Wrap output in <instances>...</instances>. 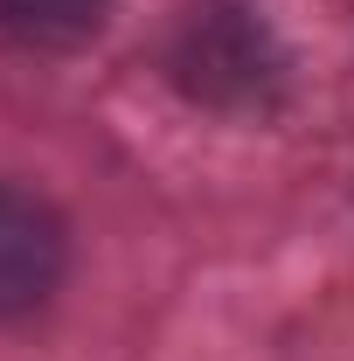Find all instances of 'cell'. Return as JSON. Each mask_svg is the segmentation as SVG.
Returning <instances> with one entry per match:
<instances>
[{"label": "cell", "mask_w": 354, "mask_h": 361, "mask_svg": "<svg viewBox=\"0 0 354 361\" xmlns=\"http://www.w3.org/2000/svg\"><path fill=\"white\" fill-rule=\"evenodd\" d=\"M167 70L209 111H264L271 97L285 90V49H278V35L250 7L216 0V7H195L181 21Z\"/></svg>", "instance_id": "6da1fadb"}, {"label": "cell", "mask_w": 354, "mask_h": 361, "mask_svg": "<svg viewBox=\"0 0 354 361\" xmlns=\"http://www.w3.org/2000/svg\"><path fill=\"white\" fill-rule=\"evenodd\" d=\"M63 264H70V243H63L56 209L35 202L28 188L0 180V319L35 313L63 285Z\"/></svg>", "instance_id": "7a4b0ae2"}, {"label": "cell", "mask_w": 354, "mask_h": 361, "mask_svg": "<svg viewBox=\"0 0 354 361\" xmlns=\"http://www.w3.org/2000/svg\"><path fill=\"white\" fill-rule=\"evenodd\" d=\"M111 0H0V42L7 49H77L104 28Z\"/></svg>", "instance_id": "3957f363"}]
</instances>
